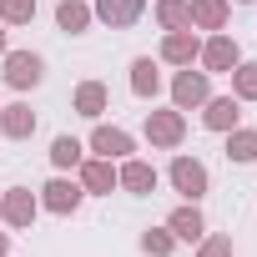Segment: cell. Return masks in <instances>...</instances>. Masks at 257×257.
<instances>
[{
  "label": "cell",
  "mask_w": 257,
  "mask_h": 257,
  "mask_svg": "<svg viewBox=\"0 0 257 257\" xmlns=\"http://www.w3.org/2000/svg\"><path fill=\"white\" fill-rule=\"evenodd\" d=\"M142 137L152 142V152H177V147L187 142V111H177V106H167V111H147Z\"/></svg>",
  "instance_id": "obj_1"
},
{
  "label": "cell",
  "mask_w": 257,
  "mask_h": 257,
  "mask_svg": "<svg viewBox=\"0 0 257 257\" xmlns=\"http://www.w3.org/2000/svg\"><path fill=\"white\" fill-rule=\"evenodd\" d=\"M167 182H172L187 202H202V197L212 192V172H207V162H197V157H172Z\"/></svg>",
  "instance_id": "obj_2"
},
{
  "label": "cell",
  "mask_w": 257,
  "mask_h": 257,
  "mask_svg": "<svg viewBox=\"0 0 257 257\" xmlns=\"http://www.w3.org/2000/svg\"><path fill=\"white\" fill-rule=\"evenodd\" d=\"M0 66H6V86H11V91H36V86L46 81V61H41L36 51H6Z\"/></svg>",
  "instance_id": "obj_3"
},
{
  "label": "cell",
  "mask_w": 257,
  "mask_h": 257,
  "mask_svg": "<svg viewBox=\"0 0 257 257\" xmlns=\"http://www.w3.org/2000/svg\"><path fill=\"white\" fill-rule=\"evenodd\" d=\"M36 197H41V207H46V212H56V217H71V212L86 202V187H81L76 177H66V172H61V177H51V182H46Z\"/></svg>",
  "instance_id": "obj_4"
},
{
  "label": "cell",
  "mask_w": 257,
  "mask_h": 257,
  "mask_svg": "<svg viewBox=\"0 0 257 257\" xmlns=\"http://www.w3.org/2000/svg\"><path fill=\"white\" fill-rule=\"evenodd\" d=\"M197 61H202V71H207V76H227V71L242 61V46H237L227 31H212V36L202 41V56H197Z\"/></svg>",
  "instance_id": "obj_5"
},
{
  "label": "cell",
  "mask_w": 257,
  "mask_h": 257,
  "mask_svg": "<svg viewBox=\"0 0 257 257\" xmlns=\"http://www.w3.org/2000/svg\"><path fill=\"white\" fill-rule=\"evenodd\" d=\"M207 96H212V76H207V71L182 66V71L172 76V106H177V111H197Z\"/></svg>",
  "instance_id": "obj_6"
},
{
  "label": "cell",
  "mask_w": 257,
  "mask_h": 257,
  "mask_svg": "<svg viewBox=\"0 0 257 257\" xmlns=\"http://www.w3.org/2000/svg\"><path fill=\"white\" fill-rule=\"evenodd\" d=\"M36 212H41V197L31 187H6V192H0V217H6V227L26 232L36 222Z\"/></svg>",
  "instance_id": "obj_7"
},
{
  "label": "cell",
  "mask_w": 257,
  "mask_h": 257,
  "mask_svg": "<svg viewBox=\"0 0 257 257\" xmlns=\"http://www.w3.org/2000/svg\"><path fill=\"white\" fill-rule=\"evenodd\" d=\"M96 157H106V162H126L137 152V137L126 132V126H106V121H96V132H91V142H86Z\"/></svg>",
  "instance_id": "obj_8"
},
{
  "label": "cell",
  "mask_w": 257,
  "mask_h": 257,
  "mask_svg": "<svg viewBox=\"0 0 257 257\" xmlns=\"http://www.w3.org/2000/svg\"><path fill=\"white\" fill-rule=\"evenodd\" d=\"M197 56H202V36L187 26V31H167L162 36V51H157V61H167V66H197Z\"/></svg>",
  "instance_id": "obj_9"
},
{
  "label": "cell",
  "mask_w": 257,
  "mask_h": 257,
  "mask_svg": "<svg viewBox=\"0 0 257 257\" xmlns=\"http://www.w3.org/2000/svg\"><path fill=\"white\" fill-rule=\"evenodd\" d=\"M76 182L86 187V197H111V192H116V162L86 157V162L76 167Z\"/></svg>",
  "instance_id": "obj_10"
},
{
  "label": "cell",
  "mask_w": 257,
  "mask_h": 257,
  "mask_svg": "<svg viewBox=\"0 0 257 257\" xmlns=\"http://www.w3.org/2000/svg\"><path fill=\"white\" fill-rule=\"evenodd\" d=\"M116 187L132 192V197H152V192H157V167L142 162V157H126V162L116 167Z\"/></svg>",
  "instance_id": "obj_11"
},
{
  "label": "cell",
  "mask_w": 257,
  "mask_h": 257,
  "mask_svg": "<svg viewBox=\"0 0 257 257\" xmlns=\"http://www.w3.org/2000/svg\"><path fill=\"white\" fill-rule=\"evenodd\" d=\"M91 16H96V21H106L111 31H132V26L147 16V0H96Z\"/></svg>",
  "instance_id": "obj_12"
},
{
  "label": "cell",
  "mask_w": 257,
  "mask_h": 257,
  "mask_svg": "<svg viewBox=\"0 0 257 257\" xmlns=\"http://www.w3.org/2000/svg\"><path fill=\"white\" fill-rule=\"evenodd\" d=\"M202 126L227 137L232 126H242V101H237V96H207V101H202Z\"/></svg>",
  "instance_id": "obj_13"
},
{
  "label": "cell",
  "mask_w": 257,
  "mask_h": 257,
  "mask_svg": "<svg viewBox=\"0 0 257 257\" xmlns=\"http://www.w3.org/2000/svg\"><path fill=\"white\" fill-rule=\"evenodd\" d=\"M167 232H172L177 242H192V247H197V242L207 237V217H202V207H197V202H182V207L167 217Z\"/></svg>",
  "instance_id": "obj_14"
},
{
  "label": "cell",
  "mask_w": 257,
  "mask_h": 257,
  "mask_svg": "<svg viewBox=\"0 0 257 257\" xmlns=\"http://www.w3.org/2000/svg\"><path fill=\"white\" fill-rule=\"evenodd\" d=\"M71 106H76V116H86V121H101V116H106V106H111V91H106V81H81V86H76V96H71Z\"/></svg>",
  "instance_id": "obj_15"
},
{
  "label": "cell",
  "mask_w": 257,
  "mask_h": 257,
  "mask_svg": "<svg viewBox=\"0 0 257 257\" xmlns=\"http://www.w3.org/2000/svg\"><path fill=\"white\" fill-rule=\"evenodd\" d=\"M0 137H11V142H26V137H36V111H31L26 101L0 106Z\"/></svg>",
  "instance_id": "obj_16"
},
{
  "label": "cell",
  "mask_w": 257,
  "mask_h": 257,
  "mask_svg": "<svg viewBox=\"0 0 257 257\" xmlns=\"http://www.w3.org/2000/svg\"><path fill=\"white\" fill-rule=\"evenodd\" d=\"M232 0H192V31H227Z\"/></svg>",
  "instance_id": "obj_17"
},
{
  "label": "cell",
  "mask_w": 257,
  "mask_h": 257,
  "mask_svg": "<svg viewBox=\"0 0 257 257\" xmlns=\"http://www.w3.org/2000/svg\"><path fill=\"white\" fill-rule=\"evenodd\" d=\"M132 91H137L142 101H157V96H162V71H157L152 56H137V61H132Z\"/></svg>",
  "instance_id": "obj_18"
},
{
  "label": "cell",
  "mask_w": 257,
  "mask_h": 257,
  "mask_svg": "<svg viewBox=\"0 0 257 257\" xmlns=\"http://www.w3.org/2000/svg\"><path fill=\"white\" fill-rule=\"evenodd\" d=\"M91 6H86V0H61V6H56V26L66 31V36H86L91 31Z\"/></svg>",
  "instance_id": "obj_19"
},
{
  "label": "cell",
  "mask_w": 257,
  "mask_h": 257,
  "mask_svg": "<svg viewBox=\"0 0 257 257\" xmlns=\"http://www.w3.org/2000/svg\"><path fill=\"white\" fill-rule=\"evenodd\" d=\"M227 162H237V167L257 162V132H252V126H232V132H227Z\"/></svg>",
  "instance_id": "obj_20"
},
{
  "label": "cell",
  "mask_w": 257,
  "mask_h": 257,
  "mask_svg": "<svg viewBox=\"0 0 257 257\" xmlns=\"http://www.w3.org/2000/svg\"><path fill=\"white\" fill-rule=\"evenodd\" d=\"M86 162V142H76V137H56L51 142V167L56 172H76Z\"/></svg>",
  "instance_id": "obj_21"
},
{
  "label": "cell",
  "mask_w": 257,
  "mask_h": 257,
  "mask_svg": "<svg viewBox=\"0 0 257 257\" xmlns=\"http://www.w3.org/2000/svg\"><path fill=\"white\" fill-rule=\"evenodd\" d=\"M157 26L162 31H187L192 26V0H157Z\"/></svg>",
  "instance_id": "obj_22"
},
{
  "label": "cell",
  "mask_w": 257,
  "mask_h": 257,
  "mask_svg": "<svg viewBox=\"0 0 257 257\" xmlns=\"http://www.w3.org/2000/svg\"><path fill=\"white\" fill-rule=\"evenodd\" d=\"M227 76H232V96L237 101H257V61H237Z\"/></svg>",
  "instance_id": "obj_23"
},
{
  "label": "cell",
  "mask_w": 257,
  "mask_h": 257,
  "mask_svg": "<svg viewBox=\"0 0 257 257\" xmlns=\"http://www.w3.org/2000/svg\"><path fill=\"white\" fill-rule=\"evenodd\" d=\"M36 0H0V26H31Z\"/></svg>",
  "instance_id": "obj_24"
},
{
  "label": "cell",
  "mask_w": 257,
  "mask_h": 257,
  "mask_svg": "<svg viewBox=\"0 0 257 257\" xmlns=\"http://www.w3.org/2000/svg\"><path fill=\"white\" fill-rule=\"evenodd\" d=\"M172 247H177V237H172L167 227H147V232H142V252H147V257H172Z\"/></svg>",
  "instance_id": "obj_25"
},
{
  "label": "cell",
  "mask_w": 257,
  "mask_h": 257,
  "mask_svg": "<svg viewBox=\"0 0 257 257\" xmlns=\"http://www.w3.org/2000/svg\"><path fill=\"white\" fill-rule=\"evenodd\" d=\"M197 257H237V242L222 237V232H217V237H202V242H197Z\"/></svg>",
  "instance_id": "obj_26"
},
{
  "label": "cell",
  "mask_w": 257,
  "mask_h": 257,
  "mask_svg": "<svg viewBox=\"0 0 257 257\" xmlns=\"http://www.w3.org/2000/svg\"><path fill=\"white\" fill-rule=\"evenodd\" d=\"M0 257H11V232H0Z\"/></svg>",
  "instance_id": "obj_27"
},
{
  "label": "cell",
  "mask_w": 257,
  "mask_h": 257,
  "mask_svg": "<svg viewBox=\"0 0 257 257\" xmlns=\"http://www.w3.org/2000/svg\"><path fill=\"white\" fill-rule=\"evenodd\" d=\"M6 51H11V46H6V26H0V56H6Z\"/></svg>",
  "instance_id": "obj_28"
},
{
  "label": "cell",
  "mask_w": 257,
  "mask_h": 257,
  "mask_svg": "<svg viewBox=\"0 0 257 257\" xmlns=\"http://www.w3.org/2000/svg\"><path fill=\"white\" fill-rule=\"evenodd\" d=\"M242 6H252V0H242Z\"/></svg>",
  "instance_id": "obj_29"
}]
</instances>
